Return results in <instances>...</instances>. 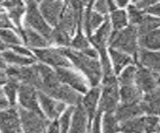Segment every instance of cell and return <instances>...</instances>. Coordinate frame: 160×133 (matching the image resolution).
<instances>
[{"instance_id": "6da1fadb", "label": "cell", "mask_w": 160, "mask_h": 133, "mask_svg": "<svg viewBox=\"0 0 160 133\" xmlns=\"http://www.w3.org/2000/svg\"><path fill=\"white\" fill-rule=\"evenodd\" d=\"M36 66L41 77L40 92L63 102L67 106H76L81 103L82 94L63 84L53 68L42 63H36Z\"/></svg>"}, {"instance_id": "7a4b0ae2", "label": "cell", "mask_w": 160, "mask_h": 133, "mask_svg": "<svg viewBox=\"0 0 160 133\" xmlns=\"http://www.w3.org/2000/svg\"><path fill=\"white\" fill-rule=\"evenodd\" d=\"M61 52L65 55L71 65L76 67L79 71L83 73V75L86 77L89 85L91 87L99 86V83L101 81L102 73L100 62L97 59L91 58L84 53L74 50L72 48H59Z\"/></svg>"}, {"instance_id": "3957f363", "label": "cell", "mask_w": 160, "mask_h": 133, "mask_svg": "<svg viewBox=\"0 0 160 133\" xmlns=\"http://www.w3.org/2000/svg\"><path fill=\"white\" fill-rule=\"evenodd\" d=\"M109 48L131 56L133 59L138 51V33L135 26L129 25L120 31H113L108 40ZM134 61V60H133Z\"/></svg>"}, {"instance_id": "277c9868", "label": "cell", "mask_w": 160, "mask_h": 133, "mask_svg": "<svg viewBox=\"0 0 160 133\" xmlns=\"http://www.w3.org/2000/svg\"><path fill=\"white\" fill-rule=\"evenodd\" d=\"M25 7H26V10L24 14V27H27L37 32L50 43L52 28L48 25L42 17L38 8V2L27 1L25 3Z\"/></svg>"}, {"instance_id": "5b68a950", "label": "cell", "mask_w": 160, "mask_h": 133, "mask_svg": "<svg viewBox=\"0 0 160 133\" xmlns=\"http://www.w3.org/2000/svg\"><path fill=\"white\" fill-rule=\"evenodd\" d=\"M119 104V85L117 78L102 81V87L100 90V97L98 101V109L100 112L114 113Z\"/></svg>"}, {"instance_id": "8992f818", "label": "cell", "mask_w": 160, "mask_h": 133, "mask_svg": "<svg viewBox=\"0 0 160 133\" xmlns=\"http://www.w3.org/2000/svg\"><path fill=\"white\" fill-rule=\"evenodd\" d=\"M5 72L9 79H13L20 84H25L34 87L35 89H40L41 86V77L38 72L36 63L29 66H7Z\"/></svg>"}, {"instance_id": "52a82bcc", "label": "cell", "mask_w": 160, "mask_h": 133, "mask_svg": "<svg viewBox=\"0 0 160 133\" xmlns=\"http://www.w3.org/2000/svg\"><path fill=\"white\" fill-rule=\"evenodd\" d=\"M20 124L23 133H45L50 124L49 119L44 116L43 113L25 110L21 107H17Z\"/></svg>"}, {"instance_id": "ba28073f", "label": "cell", "mask_w": 160, "mask_h": 133, "mask_svg": "<svg viewBox=\"0 0 160 133\" xmlns=\"http://www.w3.org/2000/svg\"><path fill=\"white\" fill-rule=\"evenodd\" d=\"M54 70L59 80L63 84L72 88L73 90L77 91L80 94H85L88 91L89 83L86 80V78L76 70L72 69V67L56 68Z\"/></svg>"}, {"instance_id": "9c48e42d", "label": "cell", "mask_w": 160, "mask_h": 133, "mask_svg": "<svg viewBox=\"0 0 160 133\" xmlns=\"http://www.w3.org/2000/svg\"><path fill=\"white\" fill-rule=\"evenodd\" d=\"M32 52L36 60H39L40 63L45 64L53 69L62 67H72L71 63L59 48L47 47L43 49H36Z\"/></svg>"}, {"instance_id": "30bf717a", "label": "cell", "mask_w": 160, "mask_h": 133, "mask_svg": "<svg viewBox=\"0 0 160 133\" xmlns=\"http://www.w3.org/2000/svg\"><path fill=\"white\" fill-rule=\"evenodd\" d=\"M38 101L42 113L50 121L57 120L67 107L63 102L54 99L40 91H38Z\"/></svg>"}, {"instance_id": "8fae6325", "label": "cell", "mask_w": 160, "mask_h": 133, "mask_svg": "<svg viewBox=\"0 0 160 133\" xmlns=\"http://www.w3.org/2000/svg\"><path fill=\"white\" fill-rule=\"evenodd\" d=\"M38 8L42 17L50 27H55L58 24V21L61 16L64 2L63 1H53V0H45L38 2Z\"/></svg>"}, {"instance_id": "7c38bea8", "label": "cell", "mask_w": 160, "mask_h": 133, "mask_svg": "<svg viewBox=\"0 0 160 133\" xmlns=\"http://www.w3.org/2000/svg\"><path fill=\"white\" fill-rule=\"evenodd\" d=\"M134 85L141 91L142 94L157 89L159 88V73H155L143 67L137 66Z\"/></svg>"}, {"instance_id": "4fadbf2b", "label": "cell", "mask_w": 160, "mask_h": 133, "mask_svg": "<svg viewBox=\"0 0 160 133\" xmlns=\"http://www.w3.org/2000/svg\"><path fill=\"white\" fill-rule=\"evenodd\" d=\"M17 98L19 102L18 107H21L28 111L42 113L38 101V90L35 89L34 87L25 84H20Z\"/></svg>"}, {"instance_id": "5bb4252c", "label": "cell", "mask_w": 160, "mask_h": 133, "mask_svg": "<svg viewBox=\"0 0 160 133\" xmlns=\"http://www.w3.org/2000/svg\"><path fill=\"white\" fill-rule=\"evenodd\" d=\"M0 133H23L16 107L0 110Z\"/></svg>"}, {"instance_id": "9a60e30c", "label": "cell", "mask_w": 160, "mask_h": 133, "mask_svg": "<svg viewBox=\"0 0 160 133\" xmlns=\"http://www.w3.org/2000/svg\"><path fill=\"white\" fill-rule=\"evenodd\" d=\"M93 1L86 2L84 7L83 12V19H82V27L84 30V35L89 38L92 34L97 30V29L102 25L105 21V18L107 16H102L95 12L92 9Z\"/></svg>"}, {"instance_id": "2e32d148", "label": "cell", "mask_w": 160, "mask_h": 133, "mask_svg": "<svg viewBox=\"0 0 160 133\" xmlns=\"http://www.w3.org/2000/svg\"><path fill=\"white\" fill-rule=\"evenodd\" d=\"M134 62L137 66L143 67L155 73H159L160 70V54L159 51H150L139 48L136 56L134 57Z\"/></svg>"}, {"instance_id": "e0dca14e", "label": "cell", "mask_w": 160, "mask_h": 133, "mask_svg": "<svg viewBox=\"0 0 160 133\" xmlns=\"http://www.w3.org/2000/svg\"><path fill=\"white\" fill-rule=\"evenodd\" d=\"M112 27L109 21V17L105 18V21L102 23L96 31H95L91 36L88 38L89 43H91L94 46V49L97 51V53L101 52L103 50H106L109 37L111 35Z\"/></svg>"}, {"instance_id": "ac0fdd59", "label": "cell", "mask_w": 160, "mask_h": 133, "mask_svg": "<svg viewBox=\"0 0 160 133\" xmlns=\"http://www.w3.org/2000/svg\"><path fill=\"white\" fill-rule=\"evenodd\" d=\"M91 122L89 121L87 113L85 112L81 104L74 106L71 117L69 133H89Z\"/></svg>"}, {"instance_id": "d6986e66", "label": "cell", "mask_w": 160, "mask_h": 133, "mask_svg": "<svg viewBox=\"0 0 160 133\" xmlns=\"http://www.w3.org/2000/svg\"><path fill=\"white\" fill-rule=\"evenodd\" d=\"M77 26H78V23L76 20V17H75V13H74L71 4H70L69 1L64 2V8H63L62 14H61V16H60L58 24L55 27L61 29V30L66 32L72 37L75 31H76Z\"/></svg>"}, {"instance_id": "ffe728a7", "label": "cell", "mask_w": 160, "mask_h": 133, "mask_svg": "<svg viewBox=\"0 0 160 133\" xmlns=\"http://www.w3.org/2000/svg\"><path fill=\"white\" fill-rule=\"evenodd\" d=\"M18 33L22 43L25 44V47L27 48H33V50H36V49H43L50 46V43L43 36L27 27L19 29Z\"/></svg>"}, {"instance_id": "44dd1931", "label": "cell", "mask_w": 160, "mask_h": 133, "mask_svg": "<svg viewBox=\"0 0 160 133\" xmlns=\"http://www.w3.org/2000/svg\"><path fill=\"white\" fill-rule=\"evenodd\" d=\"M139 105L143 112V115L148 116H158L160 112V96L159 88L151 92L143 94Z\"/></svg>"}, {"instance_id": "7402d4cb", "label": "cell", "mask_w": 160, "mask_h": 133, "mask_svg": "<svg viewBox=\"0 0 160 133\" xmlns=\"http://www.w3.org/2000/svg\"><path fill=\"white\" fill-rule=\"evenodd\" d=\"M100 90L101 87L96 86V87H91L89 88L88 91L85 93V95L82 96V100L80 104L84 108L85 112L87 113L89 121L92 123V120L97 112V106H98V101L100 97Z\"/></svg>"}, {"instance_id": "603a6c76", "label": "cell", "mask_w": 160, "mask_h": 133, "mask_svg": "<svg viewBox=\"0 0 160 133\" xmlns=\"http://www.w3.org/2000/svg\"><path fill=\"white\" fill-rule=\"evenodd\" d=\"M113 114L119 123H122L130 119L143 116V112L140 108L139 103H132V104L120 103L116 107Z\"/></svg>"}, {"instance_id": "cb8c5ba5", "label": "cell", "mask_w": 160, "mask_h": 133, "mask_svg": "<svg viewBox=\"0 0 160 133\" xmlns=\"http://www.w3.org/2000/svg\"><path fill=\"white\" fill-rule=\"evenodd\" d=\"M1 5L8 10V17L10 21L12 22L13 26L15 25V28L17 30L21 29V19L25 14V10H26L25 3L21 1H5L1 2Z\"/></svg>"}, {"instance_id": "d4e9b609", "label": "cell", "mask_w": 160, "mask_h": 133, "mask_svg": "<svg viewBox=\"0 0 160 133\" xmlns=\"http://www.w3.org/2000/svg\"><path fill=\"white\" fill-rule=\"evenodd\" d=\"M107 52H108L110 61H111L112 68H113L115 75H118L125 67H127L128 65H131L134 62L133 58L130 55L125 54L123 52H120L118 50H115V49L108 48Z\"/></svg>"}, {"instance_id": "484cf974", "label": "cell", "mask_w": 160, "mask_h": 133, "mask_svg": "<svg viewBox=\"0 0 160 133\" xmlns=\"http://www.w3.org/2000/svg\"><path fill=\"white\" fill-rule=\"evenodd\" d=\"M138 47L145 50L159 51L160 48V33L159 29L151 31L144 35L138 36Z\"/></svg>"}, {"instance_id": "4316f807", "label": "cell", "mask_w": 160, "mask_h": 133, "mask_svg": "<svg viewBox=\"0 0 160 133\" xmlns=\"http://www.w3.org/2000/svg\"><path fill=\"white\" fill-rule=\"evenodd\" d=\"M143 94L135 85L120 86L119 88V100L124 104L139 103L141 101Z\"/></svg>"}, {"instance_id": "83f0119b", "label": "cell", "mask_w": 160, "mask_h": 133, "mask_svg": "<svg viewBox=\"0 0 160 133\" xmlns=\"http://www.w3.org/2000/svg\"><path fill=\"white\" fill-rule=\"evenodd\" d=\"M2 56L5 62L8 63L10 66H29L36 63L35 58L21 56L12 50H4L2 52Z\"/></svg>"}, {"instance_id": "f1b7e54d", "label": "cell", "mask_w": 160, "mask_h": 133, "mask_svg": "<svg viewBox=\"0 0 160 133\" xmlns=\"http://www.w3.org/2000/svg\"><path fill=\"white\" fill-rule=\"evenodd\" d=\"M121 133H145L144 115L120 123Z\"/></svg>"}, {"instance_id": "f546056e", "label": "cell", "mask_w": 160, "mask_h": 133, "mask_svg": "<svg viewBox=\"0 0 160 133\" xmlns=\"http://www.w3.org/2000/svg\"><path fill=\"white\" fill-rule=\"evenodd\" d=\"M108 17L113 31H120L128 26L127 14L124 9H116L110 13V16Z\"/></svg>"}, {"instance_id": "4dcf8cb0", "label": "cell", "mask_w": 160, "mask_h": 133, "mask_svg": "<svg viewBox=\"0 0 160 133\" xmlns=\"http://www.w3.org/2000/svg\"><path fill=\"white\" fill-rule=\"evenodd\" d=\"M159 24H160V20L158 17H153L145 14L142 21L136 27L138 36H141L151 31L157 30V29H159Z\"/></svg>"}, {"instance_id": "1f68e13d", "label": "cell", "mask_w": 160, "mask_h": 133, "mask_svg": "<svg viewBox=\"0 0 160 133\" xmlns=\"http://www.w3.org/2000/svg\"><path fill=\"white\" fill-rule=\"evenodd\" d=\"M101 132L102 133H119L120 123L115 118L113 113H104L101 116Z\"/></svg>"}, {"instance_id": "d6a6232c", "label": "cell", "mask_w": 160, "mask_h": 133, "mask_svg": "<svg viewBox=\"0 0 160 133\" xmlns=\"http://www.w3.org/2000/svg\"><path fill=\"white\" fill-rule=\"evenodd\" d=\"M20 83L16 80L9 79L6 84L4 85L3 92L5 97L8 101L9 107H16V101H17V95H18V89H19Z\"/></svg>"}, {"instance_id": "836d02e7", "label": "cell", "mask_w": 160, "mask_h": 133, "mask_svg": "<svg viewBox=\"0 0 160 133\" xmlns=\"http://www.w3.org/2000/svg\"><path fill=\"white\" fill-rule=\"evenodd\" d=\"M137 66L136 65H128L118 74L117 82L120 86H127V85H134L135 76H136Z\"/></svg>"}, {"instance_id": "e575fe53", "label": "cell", "mask_w": 160, "mask_h": 133, "mask_svg": "<svg viewBox=\"0 0 160 133\" xmlns=\"http://www.w3.org/2000/svg\"><path fill=\"white\" fill-rule=\"evenodd\" d=\"M0 40L6 47L22 45V40L13 29H0Z\"/></svg>"}, {"instance_id": "d590c367", "label": "cell", "mask_w": 160, "mask_h": 133, "mask_svg": "<svg viewBox=\"0 0 160 133\" xmlns=\"http://www.w3.org/2000/svg\"><path fill=\"white\" fill-rule=\"evenodd\" d=\"M75 36L71 39V43H70V47L74 50L77 51H84L85 49H87L90 47V43L88 38L84 35V33L82 32V29H76L75 32Z\"/></svg>"}, {"instance_id": "8d00e7d4", "label": "cell", "mask_w": 160, "mask_h": 133, "mask_svg": "<svg viewBox=\"0 0 160 133\" xmlns=\"http://www.w3.org/2000/svg\"><path fill=\"white\" fill-rule=\"evenodd\" d=\"M73 110H74V106H67L66 109L64 110V112L56 120L60 133H69V128H70V123H71V117H72Z\"/></svg>"}, {"instance_id": "74e56055", "label": "cell", "mask_w": 160, "mask_h": 133, "mask_svg": "<svg viewBox=\"0 0 160 133\" xmlns=\"http://www.w3.org/2000/svg\"><path fill=\"white\" fill-rule=\"evenodd\" d=\"M126 14H127L129 25H132L135 27H137V25L142 21L143 17L145 16V13L137 9L131 2H129V4L127 5Z\"/></svg>"}, {"instance_id": "f35d334b", "label": "cell", "mask_w": 160, "mask_h": 133, "mask_svg": "<svg viewBox=\"0 0 160 133\" xmlns=\"http://www.w3.org/2000/svg\"><path fill=\"white\" fill-rule=\"evenodd\" d=\"M145 133H159V118L158 116H144Z\"/></svg>"}, {"instance_id": "ab89813d", "label": "cell", "mask_w": 160, "mask_h": 133, "mask_svg": "<svg viewBox=\"0 0 160 133\" xmlns=\"http://www.w3.org/2000/svg\"><path fill=\"white\" fill-rule=\"evenodd\" d=\"M92 9L97 12L98 14L102 16H108L110 13L109 10V3L106 0H99V1H95L92 4Z\"/></svg>"}, {"instance_id": "60d3db41", "label": "cell", "mask_w": 160, "mask_h": 133, "mask_svg": "<svg viewBox=\"0 0 160 133\" xmlns=\"http://www.w3.org/2000/svg\"><path fill=\"white\" fill-rule=\"evenodd\" d=\"M101 116L102 113L99 110H97L96 114H95L92 123H91V128H90L89 133H102L101 132V125H100V121H101Z\"/></svg>"}, {"instance_id": "b9f144b4", "label": "cell", "mask_w": 160, "mask_h": 133, "mask_svg": "<svg viewBox=\"0 0 160 133\" xmlns=\"http://www.w3.org/2000/svg\"><path fill=\"white\" fill-rule=\"evenodd\" d=\"M155 2H157V0H138V1H133L131 3L137 9H139V10H141L142 12L145 13L146 9L149 6H151L152 4H154Z\"/></svg>"}, {"instance_id": "7bdbcfd3", "label": "cell", "mask_w": 160, "mask_h": 133, "mask_svg": "<svg viewBox=\"0 0 160 133\" xmlns=\"http://www.w3.org/2000/svg\"><path fill=\"white\" fill-rule=\"evenodd\" d=\"M12 49V51L19 54L21 56H25V57H30V58H35L34 57V54L31 50H29L27 47H24L22 45H17V46H13V47H10Z\"/></svg>"}, {"instance_id": "ee69618b", "label": "cell", "mask_w": 160, "mask_h": 133, "mask_svg": "<svg viewBox=\"0 0 160 133\" xmlns=\"http://www.w3.org/2000/svg\"><path fill=\"white\" fill-rule=\"evenodd\" d=\"M145 14H146V15H150V16L159 18V15H160V2L157 1V2H155L154 4H152L151 6H149L146 9V11H145Z\"/></svg>"}, {"instance_id": "f6af8a7d", "label": "cell", "mask_w": 160, "mask_h": 133, "mask_svg": "<svg viewBox=\"0 0 160 133\" xmlns=\"http://www.w3.org/2000/svg\"><path fill=\"white\" fill-rule=\"evenodd\" d=\"M8 107H9L8 101L6 99V97H5L3 89L0 87V110L6 109V108H8Z\"/></svg>"}, {"instance_id": "bcb514c9", "label": "cell", "mask_w": 160, "mask_h": 133, "mask_svg": "<svg viewBox=\"0 0 160 133\" xmlns=\"http://www.w3.org/2000/svg\"><path fill=\"white\" fill-rule=\"evenodd\" d=\"M45 133H60L56 120H53V121L50 122V124L48 125L47 130H46V132H45Z\"/></svg>"}, {"instance_id": "7dc6e473", "label": "cell", "mask_w": 160, "mask_h": 133, "mask_svg": "<svg viewBox=\"0 0 160 133\" xmlns=\"http://www.w3.org/2000/svg\"><path fill=\"white\" fill-rule=\"evenodd\" d=\"M8 81V76L5 70H0V86L5 85Z\"/></svg>"}, {"instance_id": "c3c4849f", "label": "cell", "mask_w": 160, "mask_h": 133, "mask_svg": "<svg viewBox=\"0 0 160 133\" xmlns=\"http://www.w3.org/2000/svg\"><path fill=\"white\" fill-rule=\"evenodd\" d=\"M114 3L118 9H123L124 7H127V5L129 4V1H127V0H123V1L117 0V1H114Z\"/></svg>"}, {"instance_id": "681fc988", "label": "cell", "mask_w": 160, "mask_h": 133, "mask_svg": "<svg viewBox=\"0 0 160 133\" xmlns=\"http://www.w3.org/2000/svg\"><path fill=\"white\" fill-rule=\"evenodd\" d=\"M7 67V63L5 62L4 58L2 56V53L0 52V70H5Z\"/></svg>"}, {"instance_id": "f907efd6", "label": "cell", "mask_w": 160, "mask_h": 133, "mask_svg": "<svg viewBox=\"0 0 160 133\" xmlns=\"http://www.w3.org/2000/svg\"><path fill=\"white\" fill-rule=\"evenodd\" d=\"M7 47L4 45V44L2 43V41L0 40V50H5V49H6Z\"/></svg>"}, {"instance_id": "816d5d0a", "label": "cell", "mask_w": 160, "mask_h": 133, "mask_svg": "<svg viewBox=\"0 0 160 133\" xmlns=\"http://www.w3.org/2000/svg\"><path fill=\"white\" fill-rule=\"evenodd\" d=\"M3 12V7L1 5V2H0V13H2Z\"/></svg>"}, {"instance_id": "f5cc1de1", "label": "cell", "mask_w": 160, "mask_h": 133, "mask_svg": "<svg viewBox=\"0 0 160 133\" xmlns=\"http://www.w3.org/2000/svg\"><path fill=\"white\" fill-rule=\"evenodd\" d=\"M119 133H121V132H119Z\"/></svg>"}]
</instances>
